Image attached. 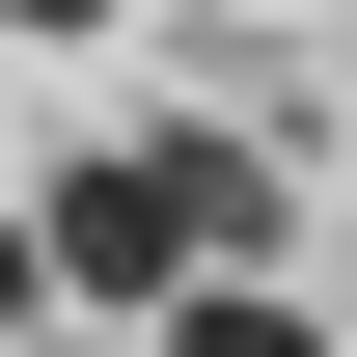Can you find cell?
I'll use <instances>...</instances> for the list:
<instances>
[{"mask_svg": "<svg viewBox=\"0 0 357 357\" xmlns=\"http://www.w3.org/2000/svg\"><path fill=\"white\" fill-rule=\"evenodd\" d=\"M165 357H330V330L275 303V275H192V303H165Z\"/></svg>", "mask_w": 357, "mask_h": 357, "instance_id": "cell-2", "label": "cell"}, {"mask_svg": "<svg viewBox=\"0 0 357 357\" xmlns=\"http://www.w3.org/2000/svg\"><path fill=\"white\" fill-rule=\"evenodd\" d=\"M28 303H55V220H0V330H28Z\"/></svg>", "mask_w": 357, "mask_h": 357, "instance_id": "cell-3", "label": "cell"}, {"mask_svg": "<svg viewBox=\"0 0 357 357\" xmlns=\"http://www.w3.org/2000/svg\"><path fill=\"white\" fill-rule=\"evenodd\" d=\"M192 275H220V220H192V137H110V165L55 192V303H137V330H165Z\"/></svg>", "mask_w": 357, "mask_h": 357, "instance_id": "cell-1", "label": "cell"}, {"mask_svg": "<svg viewBox=\"0 0 357 357\" xmlns=\"http://www.w3.org/2000/svg\"><path fill=\"white\" fill-rule=\"evenodd\" d=\"M0 28H110V0H0Z\"/></svg>", "mask_w": 357, "mask_h": 357, "instance_id": "cell-4", "label": "cell"}]
</instances>
